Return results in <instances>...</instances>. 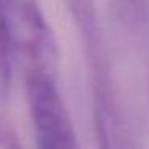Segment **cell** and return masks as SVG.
I'll return each instance as SVG.
<instances>
[{
	"label": "cell",
	"instance_id": "1",
	"mask_svg": "<svg viewBox=\"0 0 149 149\" xmlns=\"http://www.w3.org/2000/svg\"><path fill=\"white\" fill-rule=\"evenodd\" d=\"M11 53L24 72H56L58 45L39 0H2Z\"/></svg>",
	"mask_w": 149,
	"mask_h": 149
},
{
	"label": "cell",
	"instance_id": "2",
	"mask_svg": "<svg viewBox=\"0 0 149 149\" xmlns=\"http://www.w3.org/2000/svg\"><path fill=\"white\" fill-rule=\"evenodd\" d=\"M90 69L93 123L100 149H136L135 136L119 100L104 43L85 48Z\"/></svg>",
	"mask_w": 149,
	"mask_h": 149
},
{
	"label": "cell",
	"instance_id": "3",
	"mask_svg": "<svg viewBox=\"0 0 149 149\" xmlns=\"http://www.w3.org/2000/svg\"><path fill=\"white\" fill-rule=\"evenodd\" d=\"M26 96L37 139V149H79L77 136L55 74L24 72Z\"/></svg>",
	"mask_w": 149,
	"mask_h": 149
},
{
	"label": "cell",
	"instance_id": "4",
	"mask_svg": "<svg viewBox=\"0 0 149 149\" xmlns=\"http://www.w3.org/2000/svg\"><path fill=\"white\" fill-rule=\"evenodd\" d=\"M107 19L122 40L149 50V0H109Z\"/></svg>",
	"mask_w": 149,
	"mask_h": 149
},
{
	"label": "cell",
	"instance_id": "5",
	"mask_svg": "<svg viewBox=\"0 0 149 149\" xmlns=\"http://www.w3.org/2000/svg\"><path fill=\"white\" fill-rule=\"evenodd\" d=\"M61 2L77 26L82 43L103 37L98 26L95 0H61Z\"/></svg>",
	"mask_w": 149,
	"mask_h": 149
},
{
	"label": "cell",
	"instance_id": "6",
	"mask_svg": "<svg viewBox=\"0 0 149 149\" xmlns=\"http://www.w3.org/2000/svg\"><path fill=\"white\" fill-rule=\"evenodd\" d=\"M11 47L8 40V32L3 19V11L0 3V104L10 96L11 88Z\"/></svg>",
	"mask_w": 149,
	"mask_h": 149
},
{
	"label": "cell",
	"instance_id": "7",
	"mask_svg": "<svg viewBox=\"0 0 149 149\" xmlns=\"http://www.w3.org/2000/svg\"><path fill=\"white\" fill-rule=\"evenodd\" d=\"M0 149H23L15 127L3 116H0Z\"/></svg>",
	"mask_w": 149,
	"mask_h": 149
},
{
	"label": "cell",
	"instance_id": "8",
	"mask_svg": "<svg viewBox=\"0 0 149 149\" xmlns=\"http://www.w3.org/2000/svg\"><path fill=\"white\" fill-rule=\"evenodd\" d=\"M0 3H2V0H0Z\"/></svg>",
	"mask_w": 149,
	"mask_h": 149
}]
</instances>
